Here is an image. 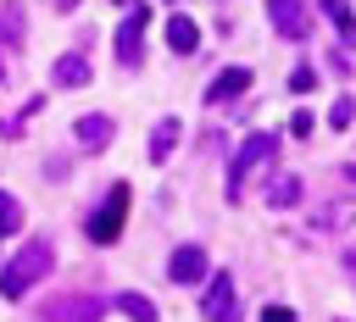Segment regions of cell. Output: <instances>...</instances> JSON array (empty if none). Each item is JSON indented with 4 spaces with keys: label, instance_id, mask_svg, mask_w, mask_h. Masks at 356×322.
<instances>
[{
    "label": "cell",
    "instance_id": "obj_9",
    "mask_svg": "<svg viewBox=\"0 0 356 322\" xmlns=\"http://www.w3.org/2000/svg\"><path fill=\"white\" fill-rule=\"evenodd\" d=\"M250 89V72L245 67H222L211 83H206V105H222V100H239Z\"/></svg>",
    "mask_w": 356,
    "mask_h": 322
},
{
    "label": "cell",
    "instance_id": "obj_22",
    "mask_svg": "<svg viewBox=\"0 0 356 322\" xmlns=\"http://www.w3.org/2000/svg\"><path fill=\"white\" fill-rule=\"evenodd\" d=\"M72 6H78V0H56V11H72Z\"/></svg>",
    "mask_w": 356,
    "mask_h": 322
},
{
    "label": "cell",
    "instance_id": "obj_5",
    "mask_svg": "<svg viewBox=\"0 0 356 322\" xmlns=\"http://www.w3.org/2000/svg\"><path fill=\"white\" fill-rule=\"evenodd\" d=\"M145 22H150L145 6H128L122 11V28H117V61L122 67H139V56H145Z\"/></svg>",
    "mask_w": 356,
    "mask_h": 322
},
{
    "label": "cell",
    "instance_id": "obj_4",
    "mask_svg": "<svg viewBox=\"0 0 356 322\" xmlns=\"http://www.w3.org/2000/svg\"><path fill=\"white\" fill-rule=\"evenodd\" d=\"M200 311H206V322H239V294H234L228 272H211V283L200 294Z\"/></svg>",
    "mask_w": 356,
    "mask_h": 322
},
{
    "label": "cell",
    "instance_id": "obj_3",
    "mask_svg": "<svg viewBox=\"0 0 356 322\" xmlns=\"http://www.w3.org/2000/svg\"><path fill=\"white\" fill-rule=\"evenodd\" d=\"M273 150H278V139H273V133H250V139L239 144L234 167H228V194H239V189H245V178H250L261 161H273Z\"/></svg>",
    "mask_w": 356,
    "mask_h": 322
},
{
    "label": "cell",
    "instance_id": "obj_7",
    "mask_svg": "<svg viewBox=\"0 0 356 322\" xmlns=\"http://www.w3.org/2000/svg\"><path fill=\"white\" fill-rule=\"evenodd\" d=\"M267 17H273V28L284 33V39H306V28H312V11H306V0H267Z\"/></svg>",
    "mask_w": 356,
    "mask_h": 322
},
{
    "label": "cell",
    "instance_id": "obj_21",
    "mask_svg": "<svg viewBox=\"0 0 356 322\" xmlns=\"http://www.w3.org/2000/svg\"><path fill=\"white\" fill-rule=\"evenodd\" d=\"M261 322H295V311H289V305H267V311H261Z\"/></svg>",
    "mask_w": 356,
    "mask_h": 322
},
{
    "label": "cell",
    "instance_id": "obj_16",
    "mask_svg": "<svg viewBox=\"0 0 356 322\" xmlns=\"http://www.w3.org/2000/svg\"><path fill=\"white\" fill-rule=\"evenodd\" d=\"M323 11H328V22L339 28V39H350V28H356V17H350V0H317Z\"/></svg>",
    "mask_w": 356,
    "mask_h": 322
},
{
    "label": "cell",
    "instance_id": "obj_11",
    "mask_svg": "<svg viewBox=\"0 0 356 322\" xmlns=\"http://www.w3.org/2000/svg\"><path fill=\"white\" fill-rule=\"evenodd\" d=\"M78 144H83V150H106V144H111V117H106V111L78 117Z\"/></svg>",
    "mask_w": 356,
    "mask_h": 322
},
{
    "label": "cell",
    "instance_id": "obj_24",
    "mask_svg": "<svg viewBox=\"0 0 356 322\" xmlns=\"http://www.w3.org/2000/svg\"><path fill=\"white\" fill-rule=\"evenodd\" d=\"M339 322H345V316H339Z\"/></svg>",
    "mask_w": 356,
    "mask_h": 322
},
{
    "label": "cell",
    "instance_id": "obj_2",
    "mask_svg": "<svg viewBox=\"0 0 356 322\" xmlns=\"http://www.w3.org/2000/svg\"><path fill=\"white\" fill-rule=\"evenodd\" d=\"M128 200H134V194H128V183H111V189H106V200L95 205V217L83 222V233H89L95 244H111V239L122 233V222H128Z\"/></svg>",
    "mask_w": 356,
    "mask_h": 322
},
{
    "label": "cell",
    "instance_id": "obj_20",
    "mask_svg": "<svg viewBox=\"0 0 356 322\" xmlns=\"http://www.w3.org/2000/svg\"><path fill=\"white\" fill-rule=\"evenodd\" d=\"M312 128H317V122H312V117H306V111H295V117H289V133H295V139H306V133H312Z\"/></svg>",
    "mask_w": 356,
    "mask_h": 322
},
{
    "label": "cell",
    "instance_id": "obj_15",
    "mask_svg": "<svg viewBox=\"0 0 356 322\" xmlns=\"http://www.w3.org/2000/svg\"><path fill=\"white\" fill-rule=\"evenodd\" d=\"M117 311L134 316V322H156V305H150L145 294H117Z\"/></svg>",
    "mask_w": 356,
    "mask_h": 322
},
{
    "label": "cell",
    "instance_id": "obj_19",
    "mask_svg": "<svg viewBox=\"0 0 356 322\" xmlns=\"http://www.w3.org/2000/svg\"><path fill=\"white\" fill-rule=\"evenodd\" d=\"M289 89H295V94H312V89H317V72H312V67L300 61V67L289 72Z\"/></svg>",
    "mask_w": 356,
    "mask_h": 322
},
{
    "label": "cell",
    "instance_id": "obj_12",
    "mask_svg": "<svg viewBox=\"0 0 356 322\" xmlns=\"http://www.w3.org/2000/svg\"><path fill=\"white\" fill-rule=\"evenodd\" d=\"M167 44H172L178 56H195V44H200V28H195L189 17H167Z\"/></svg>",
    "mask_w": 356,
    "mask_h": 322
},
{
    "label": "cell",
    "instance_id": "obj_1",
    "mask_svg": "<svg viewBox=\"0 0 356 322\" xmlns=\"http://www.w3.org/2000/svg\"><path fill=\"white\" fill-rule=\"evenodd\" d=\"M44 272H50V239H28V244L6 261V272H0V294H6V300H22Z\"/></svg>",
    "mask_w": 356,
    "mask_h": 322
},
{
    "label": "cell",
    "instance_id": "obj_13",
    "mask_svg": "<svg viewBox=\"0 0 356 322\" xmlns=\"http://www.w3.org/2000/svg\"><path fill=\"white\" fill-rule=\"evenodd\" d=\"M178 128H184L178 117H161V122H156V133H150V161H167V150L178 144Z\"/></svg>",
    "mask_w": 356,
    "mask_h": 322
},
{
    "label": "cell",
    "instance_id": "obj_17",
    "mask_svg": "<svg viewBox=\"0 0 356 322\" xmlns=\"http://www.w3.org/2000/svg\"><path fill=\"white\" fill-rule=\"evenodd\" d=\"M17 228H22V205L0 189V239H6V233H17Z\"/></svg>",
    "mask_w": 356,
    "mask_h": 322
},
{
    "label": "cell",
    "instance_id": "obj_23",
    "mask_svg": "<svg viewBox=\"0 0 356 322\" xmlns=\"http://www.w3.org/2000/svg\"><path fill=\"white\" fill-rule=\"evenodd\" d=\"M111 6H122V11H128V6H139V0H111Z\"/></svg>",
    "mask_w": 356,
    "mask_h": 322
},
{
    "label": "cell",
    "instance_id": "obj_14",
    "mask_svg": "<svg viewBox=\"0 0 356 322\" xmlns=\"http://www.w3.org/2000/svg\"><path fill=\"white\" fill-rule=\"evenodd\" d=\"M295 200H300V178H289V172H284V178H273V183H267V205H295Z\"/></svg>",
    "mask_w": 356,
    "mask_h": 322
},
{
    "label": "cell",
    "instance_id": "obj_6",
    "mask_svg": "<svg viewBox=\"0 0 356 322\" xmlns=\"http://www.w3.org/2000/svg\"><path fill=\"white\" fill-rule=\"evenodd\" d=\"M100 300L95 294H61V300H50L44 305V322H100Z\"/></svg>",
    "mask_w": 356,
    "mask_h": 322
},
{
    "label": "cell",
    "instance_id": "obj_8",
    "mask_svg": "<svg viewBox=\"0 0 356 322\" xmlns=\"http://www.w3.org/2000/svg\"><path fill=\"white\" fill-rule=\"evenodd\" d=\"M167 272H172L178 283H200V278L211 272V261H206V250H200V244H178V250L167 255Z\"/></svg>",
    "mask_w": 356,
    "mask_h": 322
},
{
    "label": "cell",
    "instance_id": "obj_18",
    "mask_svg": "<svg viewBox=\"0 0 356 322\" xmlns=\"http://www.w3.org/2000/svg\"><path fill=\"white\" fill-rule=\"evenodd\" d=\"M350 117H356V105H350V94H339V100L328 105V122H334V128L345 133V128H350Z\"/></svg>",
    "mask_w": 356,
    "mask_h": 322
},
{
    "label": "cell",
    "instance_id": "obj_10",
    "mask_svg": "<svg viewBox=\"0 0 356 322\" xmlns=\"http://www.w3.org/2000/svg\"><path fill=\"white\" fill-rule=\"evenodd\" d=\"M50 83H56V89H78V83H89V56H83V50H67V56H56V67H50Z\"/></svg>",
    "mask_w": 356,
    "mask_h": 322
}]
</instances>
